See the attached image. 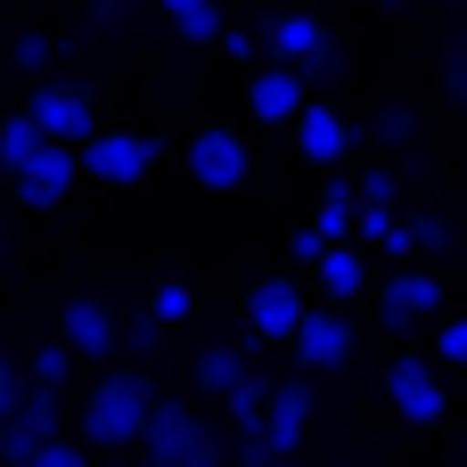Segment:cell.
<instances>
[{
  "instance_id": "1",
  "label": "cell",
  "mask_w": 467,
  "mask_h": 467,
  "mask_svg": "<svg viewBox=\"0 0 467 467\" xmlns=\"http://www.w3.org/2000/svg\"><path fill=\"white\" fill-rule=\"evenodd\" d=\"M140 460H156V467H222L230 460V435H222L197 402H164V394H156V410H148V427H140Z\"/></svg>"
},
{
  "instance_id": "2",
  "label": "cell",
  "mask_w": 467,
  "mask_h": 467,
  "mask_svg": "<svg viewBox=\"0 0 467 467\" xmlns=\"http://www.w3.org/2000/svg\"><path fill=\"white\" fill-rule=\"evenodd\" d=\"M148 410H156V386L140 369H107L90 386V402H82V443L90 451H131L140 427H148Z\"/></svg>"
},
{
  "instance_id": "3",
  "label": "cell",
  "mask_w": 467,
  "mask_h": 467,
  "mask_svg": "<svg viewBox=\"0 0 467 467\" xmlns=\"http://www.w3.org/2000/svg\"><path fill=\"white\" fill-rule=\"evenodd\" d=\"M263 57H287L312 90L345 82V41H337L320 16H304V8H287V16H271V25H263Z\"/></svg>"
},
{
  "instance_id": "4",
  "label": "cell",
  "mask_w": 467,
  "mask_h": 467,
  "mask_svg": "<svg viewBox=\"0 0 467 467\" xmlns=\"http://www.w3.org/2000/svg\"><path fill=\"white\" fill-rule=\"evenodd\" d=\"M57 427H66V394H57L49 378H33V386H25V402H16V410L0 419V460L33 467V451H41V443H49Z\"/></svg>"
},
{
  "instance_id": "5",
  "label": "cell",
  "mask_w": 467,
  "mask_h": 467,
  "mask_svg": "<svg viewBox=\"0 0 467 467\" xmlns=\"http://www.w3.org/2000/svg\"><path fill=\"white\" fill-rule=\"evenodd\" d=\"M156 156H164V140H148V131H90V140H82V172H90V181H107V189L148 181V172H156Z\"/></svg>"
},
{
  "instance_id": "6",
  "label": "cell",
  "mask_w": 467,
  "mask_h": 467,
  "mask_svg": "<svg viewBox=\"0 0 467 467\" xmlns=\"http://www.w3.org/2000/svg\"><path fill=\"white\" fill-rule=\"evenodd\" d=\"M8 181H16V197H25L33 213H57V205H66V189L82 181V148H74V140H41Z\"/></svg>"
},
{
  "instance_id": "7",
  "label": "cell",
  "mask_w": 467,
  "mask_h": 467,
  "mask_svg": "<svg viewBox=\"0 0 467 467\" xmlns=\"http://www.w3.org/2000/svg\"><path fill=\"white\" fill-rule=\"evenodd\" d=\"M386 402H394L410 427H435V419L451 410V394H443V369H435V361H419V353L386 361Z\"/></svg>"
},
{
  "instance_id": "8",
  "label": "cell",
  "mask_w": 467,
  "mask_h": 467,
  "mask_svg": "<svg viewBox=\"0 0 467 467\" xmlns=\"http://www.w3.org/2000/svg\"><path fill=\"white\" fill-rule=\"evenodd\" d=\"M181 156H189V181L197 189H246V172H254V148L238 131H197Z\"/></svg>"
},
{
  "instance_id": "9",
  "label": "cell",
  "mask_w": 467,
  "mask_h": 467,
  "mask_svg": "<svg viewBox=\"0 0 467 467\" xmlns=\"http://www.w3.org/2000/svg\"><path fill=\"white\" fill-rule=\"evenodd\" d=\"M378 312H386L394 337H419V328L443 312V279H435V271H394L386 296H378Z\"/></svg>"
},
{
  "instance_id": "10",
  "label": "cell",
  "mask_w": 467,
  "mask_h": 467,
  "mask_svg": "<svg viewBox=\"0 0 467 467\" xmlns=\"http://www.w3.org/2000/svg\"><path fill=\"white\" fill-rule=\"evenodd\" d=\"M312 99V82L287 66V57H254V82H246V107L254 123H296V107Z\"/></svg>"
},
{
  "instance_id": "11",
  "label": "cell",
  "mask_w": 467,
  "mask_h": 467,
  "mask_svg": "<svg viewBox=\"0 0 467 467\" xmlns=\"http://www.w3.org/2000/svg\"><path fill=\"white\" fill-rule=\"evenodd\" d=\"M33 123H41L49 140H74V148H82V140L99 131V107H90L82 82H41V90H33Z\"/></svg>"
},
{
  "instance_id": "12",
  "label": "cell",
  "mask_w": 467,
  "mask_h": 467,
  "mask_svg": "<svg viewBox=\"0 0 467 467\" xmlns=\"http://www.w3.org/2000/svg\"><path fill=\"white\" fill-rule=\"evenodd\" d=\"M296 320H304V287H296V279H254V287H246V328H254V345H287Z\"/></svg>"
},
{
  "instance_id": "13",
  "label": "cell",
  "mask_w": 467,
  "mask_h": 467,
  "mask_svg": "<svg viewBox=\"0 0 467 467\" xmlns=\"http://www.w3.org/2000/svg\"><path fill=\"white\" fill-rule=\"evenodd\" d=\"M287 345H296V361H304V369H345V361H353V328H345V312H337V304H328V312H312V304H304V320H296V337H287Z\"/></svg>"
},
{
  "instance_id": "14",
  "label": "cell",
  "mask_w": 467,
  "mask_h": 467,
  "mask_svg": "<svg viewBox=\"0 0 467 467\" xmlns=\"http://www.w3.org/2000/svg\"><path fill=\"white\" fill-rule=\"evenodd\" d=\"M312 410H320V402H312V378L271 386V419H263V435H271V451H279V460H287V451L312 435Z\"/></svg>"
},
{
  "instance_id": "15",
  "label": "cell",
  "mask_w": 467,
  "mask_h": 467,
  "mask_svg": "<svg viewBox=\"0 0 467 467\" xmlns=\"http://www.w3.org/2000/svg\"><path fill=\"white\" fill-rule=\"evenodd\" d=\"M296 148H304L312 164H345V148H353V123H345L337 107L304 99V107H296Z\"/></svg>"
},
{
  "instance_id": "16",
  "label": "cell",
  "mask_w": 467,
  "mask_h": 467,
  "mask_svg": "<svg viewBox=\"0 0 467 467\" xmlns=\"http://www.w3.org/2000/svg\"><path fill=\"white\" fill-rule=\"evenodd\" d=\"M66 345H74V361H107V353H123V328H115L107 304L74 296V304H66Z\"/></svg>"
},
{
  "instance_id": "17",
  "label": "cell",
  "mask_w": 467,
  "mask_h": 467,
  "mask_svg": "<svg viewBox=\"0 0 467 467\" xmlns=\"http://www.w3.org/2000/svg\"><path fill=\"white\" fill-rule=\"evenodd\" d=\"M312 279H320V296H328V304H353V296L369 287V263H361V254H353V246L337 238V246H320V263H312Z\"/></svg>"
},
{
  "instance_id": "18",
  "label": "cell",
  "mask_w": 467,
  "mask_h": 467,
  "mask_svg": "<svg viewBox=\"0 0 467 467\" xmlns=\"http://www.w3.org/2000/svg\"><path fill=\"white\" fill-rule=\"evenodd\" d=\"M246 369H254V337H238V345H205V353H197V394H213V402H222Z\"/></svg>"
},
{
  "instance_id": "19",
  "label": "cell",
  "mask_w": 467,
  "mask_h": 467,
  "mask_svg": "<svg viewBox=\"0 0 467 467\" xmlns=\"http://www.w3.org/2000/svg\"><path fill=\"white\" fill-rule=\"evenodd\" d=\"M222 419H230L238 435H263V419H271V378H263V369H246V378L222 394Z\"/></svg>"
},
{
  "instance_id": "20",
  "label": "cell",
  "mask_w": 467,
  "mask_h": 467,
  "mask_svg": "<svg viewBox=\"0 0 467 467\" xmlns=\"http://www.w3.org/2000/svg\"><path fill=\"white\" fill-rule=\"evenodd\" d=\"M353 213H361V189H345V181H328V197H320V238L337 246V238H353Z\"/></svg>"
},
{
  "instance_id": "21",
  "label": "cell",
  "mask_w": 467,
  "mask_h": 467,
  "mask_svg": "<svg viewBox=\"0 0 467 467\" xmlns=\"http://www.w3.org/2000/svg\"><path fill=\"white\" fill-rule=\"evenodd\" d=\"M41 140H49V131L33 123V107H25V115H8V123H0V172H16V164H25Z\"/></svg>"
},
{
  "instance_id": "22",
  "label": "cell",
  "mask_w": 467,
  "mask_h": 467,
  "mask_svg": "<svg viewBox=\"0 0 467 467\" xmlns=\"http://www.w3.org/2000/svg\"><path fill=\"white\" fill-rule=\"evenodd\" d=\"M148 312H156L164 328H172V320H189V312H197V296H189V279H164V287L148 296Z\"/></svg>"
},
{
  "instance_id": "23",
  "label": "cell",
  "mask_w": 467,
  "mask_h": 467,
  "mask_svg": "<svg viewBox=\"0 0 467 467\" xmlns=\"http://www.w3.org/2000/svg\"><path fill=\"white\" fill-rule=\"evenodd\" d=\"M123 345H131V361H156V353H164V320H156V312H140V320L123 328Z\"/></svg>"
},
{
  "instance_id": "24",
  "label": "cell",
  "mask_w": 467,
  "mask_h": 467,
  "mask_svg": "<svg viewBox=\"0 0 467 467\" xmlns=\"http://www.w3.org/2000/svg\"><path fill=\"white\" fill-rule=\"evenodd\" d=\"M172 33H181V41H222V8L205 0V8H189V16H172Z\"/></svg>"
},
{
  "instance_id": "25",
  "label": "cell",
  "mask_w": 467,
  "mask_h": 467,
  "mask_svg": "<svg viewBox=\"0 0 467 467\" xmlns=\"http://www.w3.org/2000/svg\"><path fill=\"white\" fill-rule=\"evenodd\" d=\"M435 361L443 369H467V320H443L435 328Z\"/></svg>"
},
{
  "instance_id": "26",
  "label": "cell",
  "mask_w": 467,
  "mask_h": 467,
  "mask_svg": "<svg viewBox=\"0 0 467 467\" xmlns=\"http://www.w3.org/2000/svg\"><path fill=\"white\" fill-rule=\"evenodd\" d=\"M378 140H386V148L419 140V115H410V107H386V115H378Z\"/></svg>"
},
{
  "instance_id": "27",
  "label": "cell",
  "mask_w": 467,
  "mask_h": 467,
  "mask_svg": "<svg viewBox=\"0 0 467 467\" xmlns=\"http://www.w3.org/2000/svg\"><path fill=\"white\" fill-rule=\"evenodd\" d=\"M66 369H74V345H41V353H33V378L66 386Z\"/></svg>"
},
{
  "instance_id": "28",
  "label": "cell",
  "mask_w": 467,
  "mask_h": 467,
  "mask_svg": "<svg viewBox=\"0 0 467 467\" xmlns=\"http://www.w3.org/2000/svg\"><path fill=\"white\" fill-rule=\"evenodd\" d=\"M443 90L467 107V41H451V49H443Z\"/></svg>"
},
{
  "instance_id": "29",
  "label": "cell",
  "mask_w": 467,
  "mask_h": 467,
  "mask_svg": "<svg viewBox=\"0 0 467 467\" xmlns=\"http://www.w3.org/2000/svg\"><path fill=\"white\" fill-rule=\"evenodd\" d=\"M49 57H57V41H49V33H25V41H16V66H25V74H41Z\"/></svg>"
},
{
  "instance_id": "30",
  "label": "cell",
  "mask_w": 467,
  "mask_h": 467,
  "mask_svg": "<svg viewBox=\"0 0 467 467\" xmlns=\"http://www.w3.org/2000/svg\"><path fill=\"white\" fill-rule=\"evenodd\" d=\"M410 238H419L427 254H451V222H435V213H419V222H410Z\"/></svg>"
},
{
  "instance_id": "31",
  "label": "cell",
  "mask_w": 467,
  "mask_h": 467,
  "mask_svg": "<svg viewBox=\"0 0 467 467\" xmlns=\"http://www.w3.org/2000/svg\"><path fill=\"white\" fill-rule=\"evenodd\" d=\"M33 467H82V443H66V435H49V443L33 451Z\"/></svg>"
},
{
  "instance_id": "32",
  "label": "cell",
  "mask_w": 467,
  "mask_h": 467,
  "mask_svg": "<svg viewBox=\"0 0 467 467\" xmlns=\"http://www.w3.org/2000/svg\"><path fill=\"white\" fill-rule=\"evenodd\" d=\"M222 41H230V57H238V66H254V57H263V33H246V25H222Z\"/></svg>"
},
{
  "instance_id": "33",
  "label": "cell",
  "mask_w": 467,
  "mask_h": 467,
  "mask_svg": "<svg viewBox=\"0 0 467 467\" xmlns=\"http://www.w3.org/2000/svg\"><path fill=\"white\" fill-rule=\"evenodd\" d=\"M353 189H361V205H394V172H386V164H378V172H361Z\"/></svg>"
},
{
  "instance_id": "34",
  "label": "cell",
  "mask_w": 467,
  "mask_h": 467,
  "mask_svg": "<svg viewBox=\"0 0 467 467\" xmlns=\"http://www.w3.org/2000/svg\"><path fill=\"white\" fill-rule=\"evenodd\" d=\"M16 402H25V378H16V361H8V353H0V419H8V410H16Z\"/></svg>"
},
{
  "instance_id": "35",
  "label": "cell",
  "mask_w": 467,
  "mask_h": 467,
  "mask_svg": "<svg viewBox=\"0 0 467 467\" xmlns=\"http://www.w3.org/2000/svg\"><path fill=\"white\" fill-rule=\"evenodd\" d=\"M320 246H328V238H320V222H304V230H296V263L312 271V263H320Z\"/></svg>"
},
{
  "instance_id": "36",
  "label": "cell",
  "mask_w": 467,
  "mask_h": 467,
  "mask_svg": "<svg viewBox=\"0 0 467 467\" xmlns=\"http://www.w3.org/2000/svg\"><path fill=\"white\" fill-rule=\"evenodd\" d=\"M123 8H131V0H90V25H99V33H123Z\"/></svg>"
},
{
  "instance_id": "37",
  "label": "cell",
  "mask_w": 467,
  "mask_h": 467,
  "mask_svg": "<svg viewBox=\"0 0 467 467\" xmlns=\"http://www.w3.org/2000/svg\"><path fill=\"white\" fill-rule=\"evenodd\" d=\"M156 8H164V16H189V8H205V0H156Z\"/></svg>"
},
{
  "instance_id": "38",
  "label": "cell",
  "mask_w": 467,
  "mask_h": 467,
  "mask_svg": "<svg viewBox=\"0 0 467 467\" xmlns=\"http://www.w3.org/2000/svg\"><path fill=\"white\" fill-rule=\"evenodd\" d=\"M378 8H402V0H378Z\"/></svg>"
}]
</instances>
